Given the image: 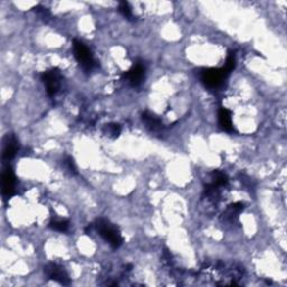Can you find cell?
Masks as SVG:
<instances>
[{"instance_id": "6da1fadb", "label": "cell", "mask_w": 287, "mask_h": 287, "mask_svg": "<svg viewBox=\"0 0 287 287\" xmlns=\"http://www.w3.org/2000/svg\"><path fill=\"white\" fill-rule=\"evenodd\" d=\"M92 229H95L98 234L107 241L113 249H118L124 243V237L121 231L116 225H113L107 219L99 218L95 223H91Z\"/></svg>"}, {"instance_id": "7a4b0ae2", "label": "cell", "mask_w": 287, "mask_h": 287, "mask_svg": "<svg viewBox=\"0 0 287 287\" xmlns=\"http://www.w3.org/2000/svg\"><path fill=\"white\" fill-rule=\"evenodd\" d=\"M73 50H74V56L77 58L80 66L82 67V70L89 73L96 67V61L95 57L92 55L91 50L87 48V45L81 41L74 40L73 41Z\"/></svg>"}, {"instance_id": "3957f363", "label": "cell", "mask_w": 287, "mask_h": 287, "mask_svg": "<svg viewBox=\"0 0 287 287\" xmlns=\"http://www.w3.org/2000/svg\"><path fill=\"white\" fill-rule=\"evenodd\" d=\"M229 73L225 67L222 69H203L200 71V79L202 83L209 89H217L221 86L228 78Z\"/></svg>"}, {"instance_id": "277c9868", "label": "cell", "mask_w": 287, "mask_h": 287, "mask_svg": "<svg viewBox=\"0 0 287 287\" xmlns=\"http://www.w3.org/2000/svg\"><path fill=\"white\" fill-rule=\"evenodd\" d=\"M42 81H43L46 92H48V96H55L58 90L61 89L62 84V74L61 71L58 69H50L45 71L43 74H42Z\"/></svg>"}, {"instance_id": "5b68a950", "label": "cell", "mask_w": 287, "mask_h": 287, "mask_svg": "<svg viewBox=\"0 0 287 287\" xmlns=\"http://www.w3.org/2000/svg\"><path fill=\"white\" fill-rule=\"evenodd\" d=\"M44 273L49 280L55 281L62 285H70L71 280L69 274L66 273L64 267H62L61 265L49 263L44 267Z\"/></svg>"}, {"instance_id": "8992f818", "label": "cell", "mask_w": 287, "mask_h": 287, "mask_svg": "<svg viewBox=\"0 0 287 287\" xmlns=\"http://www.w3.org/2000/svg\"><path fill=\"white\" fill-rule=\"evenodd\" d=\"M145 66L142 62H137L132 66V69L126 72L124 78L130 86L139 87L145 80Z\"/></svg>"}, {"instance_id": "52a82bcc", "label": "cell", "mask_w": 287, "mask_h": 287, "mask_svg": "<svg viewBox=\"0 0 287 287\" xmlns=\"http://www.w3.org/2000/svg\"><path fill=\"white\" fill-rule=\"evenodd\" d=\"M16 194V177L11 167H6L2 172V195L11 197Z\"/></svg>"}, {"instance_id": "ba28073f", "label": "cell", "mask_w": 287, "mask_h": 287, "mask_svg": "<svg viewBox=\"0 0 287 287\" xmlns=\"http://www.w3.org/2000/svg\"><path fill=\"white\" fill-rule=\"evenodd\" d=\"M19 149L18 142H17L14 135L8 134L7 136L3 138V150H2V157L5 160H10L16 156L17 151Z\"/></svg>"}, {"instance_id": "9c48e42d", "label": "cell", "mask_w": 287, "mask_h": 287, "mask_svg": "<svg viewBox=\"0 0 287 287\" xmlns=\"http://www.w3.org/2000/svg\"><path fill=\"white\" fill-rule=\"evenodd\" d=\"M219 117V126H220L222 130L227 133H234V124H232V115L231 111L228 110L227 108H220L218 112Z\"/></svg>"}, {"instance_id": "30bf717a", "label": "cell", "mask_w": 287, "mask_h": 287, "mask_svg": "<svg viewBox=\"0 0 287 287\" xmlns=\"http://www.w3.org/2000/svg\"><path fill=\"white\" fill-rule=\"evenodd\" d=\"M243 209H244V206L242 203H240V202L230 204L225 211V213H223V217H222L223 220H225L226 222L235 223L236 221H238L239 215L242 212Z\"/></svg>"}, {"instance_id": "8fae6325", "label": "cell", "mask_w": 287, "mask_h": 287, "mask_svg": "<svg viewBox=\"0 0 287 287\" xmlns=\"http://www.w3.org/2000/svg\"><path fill=\"white\" fill-rule=\"evenodd\" d=\"M142 119L145 122L146 127L151 130V132H159V130L163 129L162 120H160L157 116H155L154 113H151L149 111L143 112Z\"/></svg>"}, {"instance_id": "7c38bea8", "label": "cell", "mask_w": 287, "mask_h": 287, "mask_svg": "<svg viewBox=\"0 0 287 287\" xmlns=\"http://www.w3.org/2000/svg\"><path fill=\"white\" fill-rule=\"evenodd\" d=\"M103 133L105 136H108L109 138H118L121 133V126L119 124H116V122H111V124H108L104 126Z\"/></svg>"}, {"instance_id": "4fadbf2b", "label": "cell", "mask_w": 287, "mask_h": 287, "mask_svg": "<svg viewBox=\"0 0 287 287\" xmlns=\"http://www.w3.org/2000/svg\"><path fill=\"white\" fill-rule=\"evenodd\" d=\"M49 228L58 232H65L69 230L70 222L64 220V219H55V220H52L49 222Z\"/></svg>"}, {"instance_id": "5bb4252c", "label": "cell", "mask_w": 287, "mask_h": 287, "mask_svg": "<svg viewBox=\"0 0 287 287\" xmlns=\"http://www.w3.org/2000/svg\"><path fill=\"white\" fill-rule=\"evenodd\" d=\"M119 11L121 12V15L124 16L126 19L134 20L133 10H132V8H130L128 2H126V1L120 2V5H119Z\"/></svg>"}, {"instance_id": "9a60e30c", "label": "cell", "mask_w": 287, "mask_h": 287, "mask_svg": "<svg viewBox=\"0 0 287 287\" xmlns=\"http://www.w3.org/2000/svg\"><path fill=\"white\" fill-rule=\"evenodd\" d=\"M236 55H235V53H230L229 55H228V57H227V60H226V64H225V69H226V71L228 72V73H231L232 72V70L235 69L236 67Z\"/></svg>"}, {"instance_id": "2e32d148", "label": "cell", "mask_w": 287, "mask_h": 287, "mask_svg": "<svg viewBox=\"0 0 287 287\" xmlns=\"http://www.w3.org/2000/svg\"><path fill=\"white\" fill-rule=\"evenodd\" d=\"M65 167L67 168V171H69L71 174H73V175L78 174V168L74 163V159L70 157V156L65 159Z\"/></svg>"}, {"instance_id": "e0dca14e", "label": "cell", "mask_w": 287, "mask_h": 287, "mask_svg": "<svg viewBox=\"0 0 287 287\" xmlns=\"http://www.w3.org/2000/svg\"><path fill=\"white\" fill-rule=\"evenodd\" d=\"M36 9V12L37 14H39V16L41 17L42 19L44 20H48L49 18H50V12H49V10L48 9V8H45V7H36L35 8Z\"/></svg>"}]
</instances>
